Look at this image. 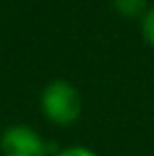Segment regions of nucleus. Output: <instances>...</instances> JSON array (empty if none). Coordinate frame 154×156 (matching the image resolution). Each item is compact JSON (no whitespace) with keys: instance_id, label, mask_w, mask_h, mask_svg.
Masks as SVG:
<instances>
[{"instance_id":"2","label":"nucleus","mask_w":154,"mask_h":156,"mask_svg":"<svg viewBox=\"0 0 154 156\" xmlns=\"http://www.w3.org/2000/svg\"><path fill=\"white\" fill-rule=\"evenodd\" d=\"M2 156H49L42 133L30 125H11L0 135Z\"/></svg>"},{"instance_id":"3","label":"nucleus","mask_w":154,"mask_h":156,"mask_svg":"<svg viewBox=\"0 0 154 156\" xmlns=\"http://www.w3.org/2000/svg\"><path fill=\"white\" fill-rule=\"evenodd\" d=\"M112 9L125 19H141L150 6L148 0H112Z\"/></svg>"},{"instance_id":"1","label":"nucleus","mask_w":154,"mask_h":156,"mask_svg":"<svg viewBox=\"0 0 154 156\" xmlns=\"http://www.w3.org/2000/svg\"><path fill=\"white\" fill-rule=\"evenodd\" d=\"M40 114L55 127H72L82 114V95L70 80L55 78L47 82L38 97Z\"/></svg>"},{"instance_id":"4","label":"nucleus","mask_w":154,"mask_h":156,"mask_svg":"<svg viewBox=\"0 0 154 156\" xmlns=\"http://www.w3.org/2000/svg\"><path fill=\"white\" fill-rule=\"evenodd\" d=\"M139 30H141V38L146 40V44L154 49V6H150L146 15L139 19Z\"/></svg>"},{"instance_id":"5","label":"nucleus","mask_w":154,"mask_h":156,"mask_svg":"<svg viewBox=\"0 0 154 156\" xmlns=\"http://www.w3.org/2000/svg\"><path fill=\"white\" fill-rule=\"evenodd\" d=\"M49 156H97V152L91 150L89 146H66Z\"/></svg>"}]
</instances>
